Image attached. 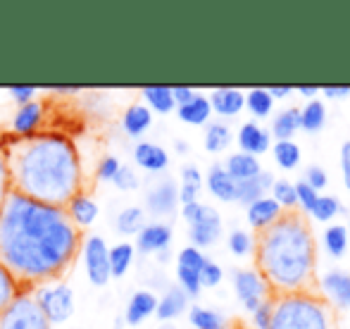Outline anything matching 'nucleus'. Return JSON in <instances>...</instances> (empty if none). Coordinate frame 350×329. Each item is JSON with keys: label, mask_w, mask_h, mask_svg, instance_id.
Returning <instances> with one entry per match:
<instances>
[{"label": "nucleus", "mask_w": 350, "mask_h": 329, "mask_svg": "<svg viewBox=\"0 0 350 329\" xmlns=\"http://www.w3.org/2000/svg\"><path fill=\"white\" fill-rule=\"evenodd\" d=\"M81 232L65 208L10 189L0 205V265L22 291L60 279L77 260Z\"/></svg>", "instance_id": "1"}, {"label": "nucleus", "mask_w": 350, "mask_h": 329, "mask_svg": "<svg viewBox=\"0 0 350 329\" xmlns=\"http://www.w3.org/2000/svg\"><path fill=\"white\" fill-rule=\"evenodd\" d=\"M10 189L33 200L65 208L83 184L81 155L70 136L33 134L3 144Z\"/></svg>", "instance_id": "2"}, {"label": "nucleus", "mask_w": 350, "mask_h": 329, "mask_svg": "<svg viewBox=\"0 0 350 329\" xmlns=\"http://www.w3.org/2000/svg\"><path fill=\"white\" fill-rule=\"evenodd\" d=\"M255 272L269 296H322L317 277V246L303 210H284L272 227L253 239Z\"/></svg>", "instance_id": "3"}, {"label": "nucleus", "mask_w": 350, "mask_h": 329, "mask_svg": "<svg viewBox=\"0 0 350 329\" xmlns=\"http://www.w3.org/2000/svg\"><path fill=\"white\" fill-rule=\"evenodd\" d=\"M269 329H336V313L322 296H274Z\"/></svg>", "instance_id": "4"}, {"label": "nucleus", "mask_w": 350, "mask_h": 329, "mask_svg": "<svg viewBox=\"0 0 350 329\" xmlns=\"http://www.w3.org/2000/svg\"><path fill=\"white\" fill-rule=\"evenodd\" d=\"M31 296L36 301V306L41 308L43 317L51 322V327L67 325L74 317V313H77L74 289L67 282H62V279H55V282H48L31 289Z\"/></svg>", "instance_id": "5"}, {"label": "nucleus", "mask_w": 350, "mask_h": 329, "mask_svg": "<svg viewBox=\"0 0 350 329\" xmlns=\"http://www.w3.org/2000/svg\"><path fill=\"white\" fill-rule=\"evenodd\" d=\"M81 260H83V269H86V279L93 287L103 289L112 282L110 277V246L100 234H86L81 237Z\"/></svg>", "instance_id": "6"}, {"label": "nucleus", "mask_w": 350, "mask_h": 329, "mask_svg": "<svg viewBox=\"0 0 350 329\" xmlns=\"http://www.w3.org/2000/svg\"><path fill=\"white\" fill-rule=\"evenodd\" d=\"M0 329H53L36 306L31 291H19V296L0 313Z\"/></svg>", "instance_id": "7"}, {"label": "nucleus", "mask_w": 350, "mask_h": 329, "mask_svg": "<svg viewBox=\"0 0 350 329\" xmlns=\"http://www.w3.org/2000/svg\"><path fill=\"white\" fill-rule=\"evenodd\" d=\"M179 208V184L172 176H162L146 191V213L152 218H170Z\"/></svg>", "instance_id": "8"}, {"label": "nucleus", "mask_w": 350, "mask_h": 329, "mask_svg": "<svg viewBox=\"0 0 350 329\" xmlns=\"http://www.w3.org/2000/svg\"><path fill=\"white\" fill-rule=\"evenodd\" d=\"M234 279V291H236V298L243 303V308L248 313H255L258 306L269 296V289L265 284V279L260 277L255 269H234L231 274Z\"/></svg>", "instance_id": "9"}, {"label": "nucleus", "mask_w": 350, "mask_h": 329, "mask_svg": "<svg viewBox=\"0 0 350 329\" xmlns=\"http://www.w3.org/2000/svg\"><path fill=\"white\" fill-rule=\"evenodd\" d=\"M319 293L332 308L350 311V274L343 269H329L319 279Z\"/></svg>", "instance_id": "10"}, {"label": "nucleus", "mask_w": 350, "mask_h": 329, "mask_svg": "<svg viewBox=\"0 0 350 329\" xmlns=\"http://www.w3.org/2000/svg\"><path fill=\"white\" fill-rule=\"evenodd\" d=\"M172 237H174L172 224L157 222V220L155 222H146V227L136 234L134 248H136V253H141V255H157V253H162V250L170 248Z\"/></svg>", "instance_id": "11"}, {"label": "nucleus", "mask_w": 350, "mask_h": 329, "mask_svg": "<svg viewBox=\"0 0 350 329\" xmlns=\"http://www.w3.org/2000/svg\"><path fill=\"white\" fill-rule=\"evenodd\" d=\"M46 122V105L41 101H31L27 105H19L10 122V129L17 139H27V136L38 134V129Z\"/></svg>", "instance_id": "12"}, {"label": "nucleus", "mask_w": 350, "mask_h": 329, "mask_svg": "<svg viewBox=\"0 0 350 329\" xmlns=\"http://www.w3.org/2000/svg\"><path fill=\"white\" fill-rule=\"evenodd\" d=\"M65 213H67V218H70V222L81 232V229H91L93 224L98 222V218H100V205H98V200L93 198L91 194L79 191L77 196H72V198L67 200Z\"/></svg>", "instance_id": "13"}, {"label": "nucleus", "mask_w": 350, "mask_h": 329, "mask_svg": "<svg viewBox=\"0 0 350 329\" xmlns=\"http://www.w3.org/2000/svg\"><path fill=\"white\" fill-rule=\"evenodd\" d=\"M236 144H239L241 153H248L253 158L265 155L267 150H272V134L269 129L260 127L258 122H245L236 134Z\"/></svg>", "instance_id": "14"}, {"label": "nucleus", "mask_w": 350, "mask_h": 329, "mask_svg": "<svg viewBox=\"0 0 350 329\" xmlns=\"http://www.w3.org/2000/svg\"><path fill=\"white\" fill-rule=\"evenodd\" d=\"M221 237V215L215 208H208V213L203 215V220L189 227V239L193 248H210L219 241Z\"/></svg>", "instance_id": "15"}, {"label": "nucleus", "mask_w": 350, "mask_h": 329, "mask_svg": "<svg viewBox=\"0 0 350 329\" xmlns=\"http://www.w3.org/2000/svg\"><path fill=\"white\" fill-rule=\"evenodd\" d=\"M155 308H157L155 293L148 291V289H139V291L131 293L129 301H126L122 320H124V325H129V327H139L148 320V317L155 315Z\"/></svg>", "instance_id": "16"}, {"label": "nucleus", "mask_w": 350, "mask_h": 329, "mask_svg": "<svg viewBox=\"0 0 350 329\" xmlns=\"http://www.w3.org/2000/svg\"><path fill=\"white\" fill-rule=\"evenodd\" d=\"M210 107L219 117H236L245 110V93L234 86H219L208 96Z\"/></svg>", "instance_id": "17"}, {"label": "nucleus", "mask_w": 350, "mask_h": 329, "mask_svg": "<svg viewBox=\"0 0 350 329\" xmlns=\"http://www.w3.org/2000/svg\"><path fill=\"white\" fill-rule=\"evenodd\" d=\"M189 308H191V298L184 293V289H179L174 284V287H170L157 298L155 317L167 325V322L176 320V317H181L184 313H189Z\"/></svg>", "instance_id": "18"}, {"label": "nucleus", "mask_w": 350, "mask_h": 329, "mask_svg": "<svg viewBox=\"0 0 350 329\" xmlns=\"http://www.w3.org/2000/svg\"><path fill=\"white\" fill-rule=\"evenodd\" d=\"M134 163L141 167L143 172H150V174H160L170 167V153L162 148L160 144H152V141H141L134 148Z\"/></svg>", "instance_id": "19"}, {"label": "nucleus", "mask_w": 350, "mask_h": 329, "mask_svg": "<svg viewBox=\"0 0 350 329\" xmlns=\"http://www.w3.org/2000/svg\"><path fill=\"white\" fill-rule=\"evenodd\" d=\"M274 186V174H269L267 170H262L260 174H255L253 179H245L236 184V203L241 205H253L255 200L265 198Z\"/></svg>", "instance_id": "20"}, {"label": "nucleus", "mask_w": 350, "mask_h": 329, "mask_svg": "<svg viewBox=\"0 0 350 329\" xmlns=\"http://www.w3.org/2000/svg\"><path fill=\"white\" fill-rule=\"evenodd\" d=\"M205 186L221 203H236V181L231 179L221 163L210 165L208 174H205Z\"/></svg>", "instance_id": "21"}, {"label": "nucleus", "mask_w": 350, "mask_h": 329, "mask_svg": "<svg viewBox=\"0 0 350 329\" xmlns=\"http://www.w3.org/2000/svg\"><path fill=\"white\" fill-rule=\"evenodd\" d=\"M284 210L279 208V203L272 198V196H265V198L255 200L253 205H248V213H245V220L248 224L255 229V232H262V229L272 227L274 222L281 218Z\"/></svg>", "instance_id": "22"}, {"label": "nucleus", "mask_w": 350, "mask_h": 329, "mask_svg": "<svg viewBox=\"0 0 350 329\" xmlns=\"http://www.w3.org/2000/svg\"><path fill=\"white\" fill-rule=\"evenodd\" d=\"M152 127V112L143 103H131L122 115V129L131 139H141L148 129Z\"/></svg>", "instance_id": "23"}, {"label": "nucleus", "mask_w": 350, "mask_h": 329, "mask_svg": "<svg viewBox=\"0 0 350 329\" xmlns=\"http://www.w3.org/2000/svg\"><path fill=\"white\" fill-rule=\"evenodd\" d=\"M176 117H179L184 124L189 127H203V124H210V117H212V107H210V101L208 96L203 93H196L186 105H179L176 107Z\"/></svg>", "instance_id": "24"}, {"label": "nucleus", "mask_w": 350, "mask_h": 329, "mask_svg": "<svg viewBox=\"0 0 350 329\" xmlns=\"http://www.w3.org/2000/svg\"><path fill=\"white\" fill-rule=\"evenodd\" d=\"M143 105L157 115H170L176 110V103L172 98V86H143L141 88Z\"/></svg>", "instance_id": "25"}, {"label": "nucleus", "mask_w": 350, "mask_h": 329, "mask_svg": "<svg viewBox=\"0 0 350 329\" xmlns=\"http://www.w3.org/2000/svg\"><path fill=\"white\" fill-rule=\"evenodd\" d=\"M224 170L229 172L231 179L239 184V181H245V179H253L255 174H260L262 172V167H260V160L253 158V155L248 153H231L229 158H226L224 163Z\"/></svg>", "instance_id": "26"}, {"label": "nucleus", "mask_w": 350, "mask_h": 329, "mask_svg": "<svg viewBox=\"0 0 350 329\" xmlns=\"http://www.w3.org/2000/svg\"><path fill=\"white\" fill-rule=\"evenodd\" d=\"M107 258H110V277L112 279L126 277V272L131 269V263H134V258H136L134 244H131V241L115 244V246H110V253H107Z\"/></svg>", "instance_id": "27"}, {"label": "nucleus", "mask_w": 350, "mask_h": 329, "mask_svg": "<svg viewBox=\"0 0 350 329\" xmlns=\"http://www.w3.org/2000/svg\"><path fill=\"white\" fill-rule=\"evenodd\" d=\"M298 129H300V107H286V110H281L272 117L269 134L277 141H288Z\"/></svg>", "instance_id": "28"}, {"label": "nucleus", "mask_w": 350, "mask_h": 329, "mask_svg": "<svg viewBox=\"0 0 350 329\" xmlns=\"http://www.w3.org/2000/svg\"><path fill=\"white\" fill-rule=\"evenodd\" d=\"M143 227H146V210L141 205H126L117 213L115 229L122 237H136Z\"/></svg>", "instance_id": "29"}, {"label": "nucleus", "mask_w": 350, "mask_h": 329, "mask_svg": "<svg viewBox=\"0 0 350 329\" xmlns=\"http://www.w3.org/2000/svg\"><path fill=\"white\" fill-rule=\"evenodd\" d=\"M231 141H234V134H231L229 124H224V122H210V124H205V150L212 155L217 153H224L226 148L231 146Z\"/></svg>", "instance_id": "30"}, {"label": "nucleus", "mask_w": 350, "mask_h": 329, "mask_svg": "<svg viewBox=\"0 0 350 329\" xmlns=\"http://www.w3.org/2000/svg\"><path fill=\"white\" fill-rule=\"evenodd\" d=\"M324 124H327V105L322 101L312 98V101H308L300 107V129L317 134Z\"/></svg>", "instance_id": "31"}, {"label": "nucleus", "mask_w": 350, "mask_h": 329, "mask_svg": "<svg viewBox=\"0 0 350 329\" xmlns=\"http://www.w3.org/2000/svg\"><path fill=\"white\" fill-rule=\"evenodd\" d=\"M189 325L193 329H229V322H226V317L221 313L205 306L189 308Z\"/></svg>", "instance_id": "32"}, {"label": "nucleus", "mask_w": 350, "mask_h": 329, "mask_svg": "<svg viewBox=\"0 0 350 329\" xmlns=\"http://www.w3.org/2000/svg\"><path fill=\"white\" fill-rule=\"evenodd\" d=\"M272 155H274V163L281 170H295L300 165V160H303V150H300V146L293 139L272 144Z\"/></svg>", "instance_id": "33"}, {"label": "nucleus", "mask_w": 350, "mask_h": 329, "mask_svg": "<svg viewBox=\"0 0 350 329\" xmlns=\"http://www.w3.org/2000/svg\"><path fill=\"white\" fill-rule=\"evenodd\" d=\"M272 107H274V101L269 96L267 86H258V88H250L245 93V110L250 112L253 117H269L272 115Z\"/></svg>", "instance_id": "34"}, {"label": "nucleus", "mask_w": 350, "mask_h": 329, "mask_svg": "<svg viewBox=\"0 0 350 329\" xmlns=\"http://www.w3.org/2000/svg\"><path fill=\"white\" fill-rule=\"evenodd\" d=\"M348 232L343 224H329L327 229H324V248L329 250V255H334V258H343L348 250Z\"/></svg>", "instance_id": "35"}, {"label": "nucleus", "mask_w": 350, "mask_h": 329, "mask_svg": "<svg viewBox=\"0 0 350 329\" xmlns=\"http://www.w3.org/2000/svg\"><path fill=\"white\" fill-rule=\"evenodd\" d=\"M272 198L277 200L281 210L298 208V198H295V184H293V181H288V179H274Z\"/></svg>", "instance_id": "36"}, {"label": "nucleus", "mask_w": 350, "mask_h": 329, "mask_svg": "<svg viewBox=\"0 0 350 329\" xmlns=\"http://www.w3.org/2000/svg\"><path fill=\"white\" fill-rule=\"evenodd\" d=\"M338 213H341V200H338L336 196H319L310 215H312L317 222H332Z\"/></svg>", "instance_id": "37"}, {"label": "nucleus", "mask_w": 350, "mask_h": 329, "mask_svg": "<svg viewBox=\"0 0 350 329\" xmlns=\"http://www.w3.org/2000/svg\"><path fill=\"white\" fill-rule=\"evenodd\" d=\"M19 291H22V289H19V284L14 282V277L0 265V313L19 296Z\"/></svg>", "instance_id": "38"}, {"label": "nucleus", "mask_w": 350, "mask_h": 329, "mask_svg": "<svg viewBox=\"0 0 350 329\" xmlns=\"http://www.w3.org/2000/svg\"><path fill=\"white\" fill-rule=\"evenodd\" d=\"M205 263H208V255H205L200 248H193V246L181 248L179 255H176V265H179V267L193 269V272H198V274H200V269H203Z\"/></svg>", "instance_id": "39"}, {"label": "nucleus", "mask_w": 350, "mask_h": 329, "mask_svg": "<svg viewBox=\"0 0 350 329\" xmlns=\"http://www.w3.org/2000/svg\"><path fill=\"white\" fill-rule=\"evenodd\" d=\"M112 184L117 186V191H122V194H129V191H136L141 186V179L139 174H136V170L131 165H124L122 163L120 172L115 174V179H112Z\"/></svg>", "instance_id": "40"}, {"label": "nucleus", "mask_w": 350, "mask_h": 329, "mask_svg": "<svg viewBox=\"0 0 350 329\" xmlns=\"http://www.w3.org/2000/svg\"><path fill=\"white\" fill-rule=\"evenodd\" d=\"M221 279H224V269H221L219 265L215 263V260L208 258V263H205L203 269H200V289H215V287H219Z\"/></svg>", "instance_id": "41"}, {"label": "nucleus", "mask_w": 350, "mask_h": 329, "mask_svg": "<svg viewBox=\"0 0 350 329\" xmlns=\"http://www.w3.org/2000/svg\"><path fill=\"white\" fill-rule=\"evenodd\" d=\"M295 198H298V208L303 210L305 215H310L314 208V203H317L319 194L312 189V186H308L303 179H300L298 184H295Z\"/></svg>", "instance_id": "42"}, {"label": "nucleus", "mask_w": 350, "mask_h": 329, "mask_svg": "<svg viewBox=\"0 0 350 329\" xmlns=\"http://www.w3.org/2000/svg\"><path fill=\"white\" fill-rule=\"evenodd\" d=\"M226 244H229V250L234 255H248L253 250V237L245 229H234L229 234V241Z\"/></svg>", "instance_id": "43"}, {"label": "nucleus", "mask_w": 350, "mask_h": 329, "mask_svg": "<svg viewBox=\"0 0 350 329\" xmlns=\"http://www.w3.org/2000/svg\"><path fill=\"white\" fill-rule=\"evenodd\" d=\"M250 315H253L255 329H269V325H272V315H274V296L265 298V301L258 306V311L250 313Z\"/></svg>", "instance_id": "44"}, {"label": "nucleus", "mask_w": 350, "mask_h": 329, "mask_svg": "<svg viewBox=\"0 0 350 329\" xmlns=\"http://www.w3.org/2000/svg\"><path fill=\"white\" fill-rule=\"evenodd\" d=\"M120 167H122V160L117 158V155H105V158L98 163V170H96L98 181H110L112 184V179H115V174L120 172Z\"/></svg>", "instance_id": "45"}, {"label": "nucleus", "mask_w": 350, "mask_h": 329, "mask_svg": "<svg viewBox=\"0 0 350 329\" xmlns=\"http://www.w3.org/2000/svg\"><path fill=\"white\" fill-rule=\"evenodd\" d=\"M303 181L308 186H312L314 191H322V189H327V184H329V176H327V170H324L322 165H310L308 170H305V176H303Z\"/></svg>", "instance_id": "46"}, {"label": "nucleus", "mask_w": 350, "mask_h": 329, "mask_svg": "<svg viewBox=\"0 0 350 329\" xmlns=\"http://www.w3.org/2000/svg\"><path fill=\"white\" fill-rule=\"evenodd\" d=\"M8 93H10V98L17 103V105H27V103L36 101L38 88L31 86V83H17V86H10Z\"/></svg>", "instance_id": "47"}, {"label": "nucleus", "mask_w": 350, "mask_h": 329, "mask_svg": "<svg viewBox=\"0 0 350 329\" xmlns=\"http://www.w3.org/2000/svg\"><path fill=\"white\" fill-rule=\"evenodd\" d=\"M208 208H210V205L200 203V200L189 203V205H181V218H184L186 222H189V227H191V224H196V222H200V220H203V215L208 213Z\"/></svg>", "instance_id": "48"}, {"label": "nucleus", "mask_w": 350, "mask_h": 329, "mask_svg": "<svg viewBox=\"0 0 350 329\" xmlns=\"http://www.w3.org/2000/svg\"><path fill=\"white\" fill-rule=\"evenodd\" d=\"M181 184H189V186H203V172H200L198 165L193 163H186L184 167H181Z\"/></svg>", "instance_id": "49"}, {"label": "nucleus", "mask_w": 350, "mask_h": 329, "mask_svg": "<svg viewBox=\"0 0 350 329\" xmlns=\"http://www.w3.org/2000/svg\"><path fill=\"white\" fill-rule=\"evenodd\" d=\"M10 194V176H8V163H5V150L0 144V205H3L5 196Z\"/></svg>", "instance_id": "50"}, {"label": "nucleus", "mask_w": 350, "mask_h": 329, "mask_svg": "<svg viewBox=\"0 0 350 329\" xmlns=\"http://www.w3.org/2000/svg\"><path fill=\"white\" fill-rule=\"evenodd\" d=\"M193 96H196V88H191V86H172V98H174L176 107L186 105V103H189Z\"/></svg>", "instance_id": "51"}, {"label": "nucleus", "mask_w": 350, "mask_h": 329, "mask_svg": "<svg viewBox=\"0 0 350 329\" xmlns=\"http://www.w3.org/2000/svg\"><path fill=\"white\" fill-rule=\"evenodd\" d=\"M341 172H343V186L350 191V141L341 146Z\"/></svg>", "instance_id": "52"}, {"label": "nucleus", "mask_w": 350, "mask_h": 329, "mask_svg": "<svg viewBox=\"0 0 350 329\" xmlns=\"http://www.w3.org/2000/svg\"><path fill=\"white\" fill-rule=\"evenodd\" d=\"M200 189L198 186H189V184H179V205H189L198 200Z\"/></svg>", "instance_id": "53"}, {"label": "nucleus", "mask_w": 350, "mask_h": 329, "mask_svg": "<svg viewBox=\"0 0 350 329\" xmlns=\"http://www.w3.org/2000/svg\"><path fill=\"white\" fill-rule=\"evenodd\" d=\"M319 91L332 101H343V98L350 96V86H322Z\"/></svg>", "instance_id": "54"}, {"label": "nucleus", "mask_w": 350, "mask_h": 329, "mask_svg": "<svg viewBox=\"0 0 350 329\" xmlns=\"http://www.w3.org/2000/svg\"><path fill=\"white\" fill-rule=\"evenodd\" d=\"M267 91L272 96V101H284V98H288L293 93V86H267Z\"/></svg>", "instance_id": "55"}, {"label": "nucleus", "mask_w": 350, "mask_h": 329, "mask_svg": "<svg viewBox=\"0 0 350 329\" xmlns=\"http://www.w3.org/2000/svg\"><path fill=\"white\" fill-rule=\"evenodd\" d=\"M55 96H77V93H81V88L79 86H53L51 88Z\"/></svg>", "instance_id": "56"}, {"label": "nucleus", "mask_w": 350, "mask_h": 329, "mask_svg": "<svg viewBox=\"0 0 350 329\" xmlns=\"http://www.w3.org/2000/svg\"><path fill=\"white\" fill-rule=\"evenodd\" d=\"M295 91H298L303 98H310V101H312V98H317L319 86H298V88H295Z\"/></svg>", "instance_id": "57"}, {"label": "nucleus", "mask_w": 350, "mask_h": 329, "mask_svg": "<svg viewBox=\"0 0 350 329\" xmlns=\"http://www.w3.org/2000/svg\"><path fill=\"white\" fill-rule=\"evenodd\" d=\"M174 150L181 155H186L189 153V144H186V141H174Z\"/></svg>", "instance_id": "58"}, {"label": "nucleus", "mask_w": 350, "mask_h": 329, "mask_svg": "<svg viewBox=\"0 0 350 329\" xmlns=\"http://www.w3.org/2000/svg\"><path fill=\"white\" fill-rule=\"evenodd\" d=\"M155 329H174L172 325H162V327H155Z\"/></svg>", "instance_id": "59"}, {"label": "nucleus", "mask_w": 350, "mask_h": 329, "mask_svg": "<svg viewBox=\"0 0 350 329\" xmlns=\"http://www.w3.org/2000/svg\"><path fill=\"white\" fill-rule=\"evenodd\" d=\"M346 232H348V239H350V220H348V227H346Z\"/></svg>", "instance_id": "60"}, {"label": "nucleus", "mask_w": 350, "mask_h": 329, "mask_svg": "<svg viewBox=\"0 0 350 329\" xmlns=\"http://www.w3.org/2000/svg\"><path fill=\"white\" fill-rule=\"evenodd\" d=\"M234 329H250V327H234Z\"/></svg>", "instance_id": "61"}]
</instances>
